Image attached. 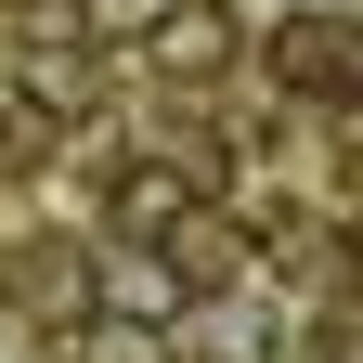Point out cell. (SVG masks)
I'll return each mask as SVG.
<instances>
[{"label":"cell","instance_id":"1","mask_svg":"<svg viewBox=\"0 0 363 363\" xmlns=\"http://www.w3.org/2000/svg\"><path fill=\"white\" fill-rule=\"evenodd\" d=\"M182 286H195L182 259H156V247H104V298L130 311V325H169V311H182Z\"/></svg>","mask_w":363,"mask_h":363},{"label":"cell","instance_id":"2","mask_svg":"<svg viewBox=\"0 0 363 363\" xmlns=\"http://www.w3.org/2000/svg\"><path fill=\"white\" fill-rule=\"evenodd\" d=\"M350 65H363V52H350V26H325V13H298V26H286V78H298V91H337Z\"/></svg>","mask_w":363,"mask_h":363},{"label":"cell","instance_id":"3","mask_svg":"<svg viewBox=\"0 0 363 363\" xmlns=\"http://www.w3.org/2000/svg\"><path fill=\"white\" fill-rule=\"evenodd\" d=\"M169 220H195V195H182L169 169H130L117 182V234H169Z\"/></svg>","mask_w":363,"mask_h":363},{"label":"cell","instance_id":"4","mask_svg":"<svg viewBox=\"0 0 363 363\" xmlns=\"http://www.w3.org/2000/svg\"><path fill=\"white\" fill-rule=\"evenodd\" d=\"M208 52H234V26H220V13H169V39H156V65H182V78H195Z\"/></svg>","mask_w":363,"mask_h":363},{"label":"cell","instance_id":"5","mask_svg":"<svg viewBox=\"0 0 363 363\" xmlns=\"http://www.w3.org/2000/svg\"><path fill=\"white\" fill-rule=\"evenodd\" d=\"M78 363H156V325H117V311H104V325L78 337Z\"/></svg>","mask_w":363,"mask_h":363}]
</instances>
